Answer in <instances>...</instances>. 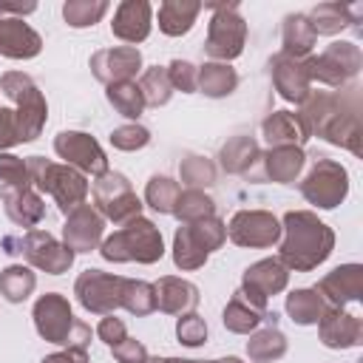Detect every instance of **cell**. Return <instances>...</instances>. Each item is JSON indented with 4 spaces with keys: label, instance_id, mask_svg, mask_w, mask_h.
Listing matches in <instances>:
<instances>
[{
    "label": "cell",
    "instance_id": "obj_52",
    "mask_svg": "<svg viewBox=\"0 0 363 363\" xmlns=\"http://www.w3.org/2000/svg\"><path fill=\"white\" fill-rule=\"evenodd\" d=\"M34 9H37V3H9V0H0V11H3V14H11V17L31 14Z\"/></svg>",
    "mask_w": 363,
    "mask_h": 363
},
{
    "label": "cell",
    "instance_id": "obj_25",
    "mask_svg": "<svg viewBox=\"0 0 363 363\" xmlns=\"http://www.w3.org/2000/svg\"><path fill=\"white\" fill-rule=\"evenodd\" d=\"M264 170H267V179L278 182V184H292L303 164H306V153L303 147H295V145H284V147H269L264 156Z\"/></svg>",
    "mask_w": 363,
    "mask_h": 363
},
{
    "label": "cell",
    "instance_id": "obj_19",
    "mask_svg": "<svg viewBox=\"0 0 363 363\" xmlns=\"http://www.w3.org/2000/svg\"><path fill=\"white\" fill-rule=\"evenodd\" d=\"M269 74H272V85H275L278 96L286 99V102L301 105L312 91V79L306 74L303 60H295V57H286V54L278 51L269 60Z\"/></svg>",
    "mask_w": 363,
    "mask_h": 363
},
{
    "label": "cell",
    "instance_id": "obj_28",
    "mask_svg": "<svg viewBox=\"0 0 363 363\" xmlns=\"http://www.w3.org/2000/svg\"><path fill=\"white\" fill-rule=\"evenodd\" d=\"M201 3L196 0H164L159 6V31L167 37H182L193 28Z\"/></svg>",
    "mask_w": 363,
    "mask_h": 363
},
{
    "label": "cell",
    "instance_id": "obj_26",
    "mask_svg": "<svg viewBox=\"0 0 363 363\" xmlns=\"http://www.w3.org/2000/svg\"><path fill=\"white\" fill-rule=\"evenodd\" d=\"M318 34L312 31L306 14H286L284 26H281V54L295 57V60H306L315 48Z\"/></svg>",
    "mask_w": 363,
    "mask_h": 363
},
{
    "label": "cell",
    "instance_id": "obj_17",
    "mask_svg": "<svg viewBox=\"0 0 363 363\" xmlns=\"http://www.w3.org/2000/svg\"><path fill=\"white\" fill-rule=\"evenodd\" d=\"M142 68V51L136 45H113V48H99L91 57V71L99 82L116 85V82H130Z\"/></svg>",
    "mask_w": 363,
    "mask_h": 363
},
{
    "label": "cell",
    "instance_id": "obj_5",
    "mask_svg": "<svg viewBox=\"0 0 363 363\" xmlns=\"http://www.w3.org/2000/svg\"><path fill=\"white\" fill-rule=\"evenodd\" d=\"M0 91L14 102L20 142H34L48 119V102L37 82L23 71H6L0 77Z\"/></svg>",
    "mask_w": 363,
    "mask_h": 363
},
{
    "label": "cell",
    "instance_id": "obj_35",
    "mask_svg": "<svg viewBox=\"0 0 363 363\" xmlns=\"http://www.w3.org/2000/svg\"><path fill=\"white\" fill-rule=\"evenodd\" d=\"M3 204H6V216L17 227H37L45 218V201L34 187H28L26 193H20V196H14Z\"/></svg>",
    "mask_w": 363,
    "mask_h": 363
},
{
    "label": "cell",
    "instance_id": "obj_11",
    "mask_svg": "<svg viewBox=\"0 0 363 363\" xmlns=\"http://www.w3.org/2000/svg\"><path fill=\"white\" fill-rule=\"evenodd\" d=\"M301 196L320 207V210H335L346 196H349V173L340 162L335 159H318L306 179L301 182Z\"/></svg>",
    "mask_w": 363,
    "mask_h": 363
},
{
    "label": "cell",
    "instance_id": "obj_23",
    "mask_svg": "<svg viewBox=\"0 0 363 363\" xmlns=\"http://www.w3.org/2000/svg\"><path fill=\"white\" fill-rule=\"evenodd\" d=\"M156 289V309H162L164 315H187L199 306V286L176 278V275H164L159 278V284H153Z\"/></svg>",
    "mask_w": 363,
    "mask_h": 363
},
{
    "label": "cell",
    "instance_id": "obj_6",
    "mask_svg": "<svg viewBox=\"0 0 363 363\" xmlns=\"http://www.w3.org/2000/svg\"><path fill=\"white\" fill-rule=\"evenodd\" d=\"M3 252L6 255H23L31 267L48 272V275H62L74 264V250H68L62 241H57L48 230H28L26 235L3 238Z\"/></svg>",
    "mask_w": 363,
    "mask_h": 363
},
{
    "label": "cell",
    "instance_id": "obj_27",
    "mask_svg": "<svg viewBox=\"0 0 363 363\" xmlns=\"http://www.w3.org/2000/svg\"><path fill=\"white\" fill-rule=\"evenodd\" d=\"M357 14H360V6L318 3V6L306 14V20H309V26H312V31H315V34H326V37H332V34L343 31L346 26L357 23Z\"/></svg>",
    "mask_w": 363,
    "mask_h": 363
},
{
    "label": "cell",
    "instance_id": "obj_43",
    "mask_svg": "<svg viewBox=\"0 0 363 363\" xmlns=\"http://www.w3.org/2000/svg\"><path fill=\"white\" fill-rule=\"evenodd\" d=\"M179 179L193 187V190H204L210 184H216V164L207 159V156H199V153H187L182 162H179Z\"/></svg>",
    "mask_w": 363,
    "mask_h": 363
},
{
    "label": "cell",
    "instance_id": "obj_49",
    "mask_svg": "<svg viewBox=\"0 0 363 363\" xmlns=\"http://www.w3.org/2000/svg\"><path fill=\"white\" fill-rule=\"evenodd\" d=\"M20 145V128H17V113L11 108H0V153Z\"/></svg>",
    "mask_w": 363,
    "mask_h": 363
},
{
    "label": "cell",
    "instance_id": "obj_1",
    "mask_svg": "<svg viewBox=\"0 0 363 363\" xmlns=\"http://www.w3.org/2000/svg\"><path fill=\"white\" fill-rule=\"evenodd\" d=\"M335 250V233L309 210H289L281 221L278 261L286 269L309 272L323 264Z\"/></svg>",
    "mask_w": 363,
    "mask_h": 363
},
{
    "label": "cell",
    "instance_id": "obj_24",
    "mask_svg": "<svg viewBox=\"0 0 363 363\" xmlns=\"http://www.w3.org/2000/svg\"><path fill=\"white\" fill-rule=\"evenodd\" d=\"M261 136L267 139L269 147H284V145H295L301 147L309 136L298 119V113L292 111H272L264 122H261Z\"/></svg>",
    "mask_w": 363,
    "mask_h": 363
},
{
    "label": "cell",
    "instance_id": "obj_48",
    "mask_svg": "<svg viewBox=\"0 0 363 363\" xmlns=\"http://www.w3.org/2000/svg\"><path fill=\"white\" fill-rule=\"evenodd\" d=\"M111 352H113V357H116L119 363H145V360H147V349H145V343H139L136 337L119 340L116 346H111Z\"/></svg>",
    "mask_w": 363,
    "mask_h": 363
},
{
    "label": "cell",
    "instance_id": "obj_45",
    "mask_svg": "<svg viewBox=\"0 0 363 363\" xmlns=\"http://www.w3.org/2000/svg\"><path fill=\"white\" fill-rule=\"evenodd\" d=\"M150 142V130L139 122H130V125H119L111 130V145L116 150H139Z\"/></svg>",
    "mask_w": 363,
    "mask_h": 363
},
{
    "label": "cell",
    "instance_id": "obj_30",
    "mask_svg": "<svg viewBox=\"0 0 363 363\" xmlns=\"http://www.w3.org/2000/svg\"><path fill=\"white\" fill-rule=\"evenodd\" d=\"M238 88V74L230 62H204L199 68V79H196V91H201L210 99H221L230 96Z\"/></svg>",
    "mask_w": 363,
    "mask_h": 363
},
{
    "label": "cell",
    "instance_id": "obj_32",
    "mask_svg": "<svg viewBox=\"0 0 363 363\" xmlns=\"http://www.w3.org/2000/svg\"><path fill=\"white\" fill-rule=\"evenodd\" d=\"M264 320H267V312H258L255 306H250V303L241 298L238 289L233 292V298L227 301V306H224V312H221V323H224V329L233 332V335H250V332H255Z\"/></svg>",
    "mask_w": 363,
    "mask_h": 363
},
{
    "label": "cell",
    "instance_id": "obj_10",
    "mask_svg": "<svg viewBox=\"0 0 363 363\" xmlns=\"http://www.w3.org/2000/svg\"><path fill=\"white\" fill-rule=\"evenodd\" d=\"M91 196H94V204H96L99 216L113 221V224H128L136 216H142L139 196L133 193L128 176H122L116 170H108V173L96 176L94 187H91Z\"/></svg>",
    "mask_w": 363,
    "mask_h": 363
},
{
    "label": "cell",
    "instance_id": "obj_51",
    "mask_svg": "<svg viewBox=\"0 0 363 363\" xmlns=\"http://www.w3.org/2000/svg\"><path fill=\"white\" fill-rule=\"evenodd\" d=\"M40 363H91L85 349H62L54 354H45Z\"/></svg>",
    "mask_w": 363,
    "mask_h": 363
},
{
    "label": "cell",
    "instance_id": "obj_12",
    "mask_svg": "<svg viewBox=\"0 0 363 363\" xmlns=\"http://www.w3.org/2000/svg\"><path fill=\"white\" fill-rule=\"evenodd\" d=\"M122 286L125 278L102 269H85L74 281V295L79 306L91 315H113L122 306Z\"/></svg>",
    "mask_w": 363,
    "mask_h": 363
},
{
    "label": "cell",
    "instance_id": "obj_13",
    "mask_svg": "<svg viewBox=\"0 0 363 363\" xmlns=\"http://www.w3.org/2000/svg\"><path fill=\"white\" fill-rule=\"evenodd\" d=\"M286 284H289V269L278 258H261L244 269L238 292L250 306H255L258 312H267L269 295L284 292Z\"/></svg>",
    "mask_w": 363,
    "mask_h": 363
},
{
    "label": "cell",
    "instance_id": "obj_44",
    "mask_svg": "<svg viewBox=\"0 0 363 363\" xmlns=\"http://www.w3.org/2000/svg\"><path fill=\"white\" fill-rule=\"evenodd\" d=\"M108 11V3L105 0H68L62 6V17L71 28H88V26H96Z\"/></svg>",
    "mask_w": 363,
    "mask_h": 363
},
{
    "label": "cell",
    "instance_id": "obj_29",
    "mask_svg": "<svg viewBox=\"0 0 363 363\" xmlns=\"http://www.w3.org/2000/svg\"><path fill=\"white\" fill-rule=\"evenodd\" d=\"M207 255L210 250L204 247L201 235L193 230V224H182L173 235V264L179 269H199L207 264Z\"/></svg>",
    "mask_w": 363,
    "mask_h": 363
},
{
    "label": "cell",
    "instance_id": "obj_40",
    "mask_svg": "<svg viewBox=\"0 0 363 363\" xmlns=\"http://www.w3.org/2000/svg\"><path fill=\"white\" fill-rule=\"evenodd\" d=\"M136 85H139V91H142V96H145V105H150V108H162V105H167L170 96H173V85H170V79H167V68H164V65H150V68H145V71H142V79H139Z\"/></svg>",
    "mask_w": 363,
    "mask_h": 363
},
{
    "label": "cell",
    "instance_id": "obj_39",
    "mask_svg": "<svg viewBox=\"0 0 363 363\" xmlns=\"http://www.w3.org/2000/svg\"><path fill=\"white\" fill-rule=\"evenodd\" d=\"M173 216L182 221V224H190V221H201V218H210L216 216V201L204 193V190H182L179 199H176V207H173Z\"/></svg>",
    "mask_w": 363,
    "mask_h": 363
},
{
    "label": "cell",
    "instance_id": "obj_46",
    "mask_svg": "<svg viewBox=\"0 0 363 363\" xmlns=\"http://www.w3.org/2000/svg\"><path fill=\"white\" fill-rule=\"evenodd\" d=\"M176 337H179V343H184L190 349L201 346L207 340V323H204V318H199L196 312L179 315V320H176Z\"/></svg>",
    "mask_w": 363,
    "mask_h": 363
},
{
    "label": "cell",
    "instance_id": "obj_22",
    "mask_svg": "<svg viewBox=\"0 0 363 363\" xmlns=\"http://www.w3.org/2000/svg\"><path fill=\"white\" fill-rule=\"evenodd\" d=\"M150 26H153V9L147 0H122L113 11L111 31L122 43H142L147 40Z\"/></svg>",
    "mask_w": 363,
    "mask_h": 363
},
{
    "label": "cell",
    "instance_id": "obj_4",
    "mask_svg": "<svg viewBox=\"0 0 363 363\" xmlns=\"http://www.w3.org/2000/svg\"><path fill=\"white\" fill-rule=\"evenodd\" d=\"M26 167H28L31 184L40 193H48L57 201V207L62 210V216H68L71 210L85 204V199H88V179L79 170H74L71 164H57V162H48L43 156H28Z\"/></svg>",
    "mask_w": 363,
    "mask_h": 363
},
{
    "label": "cell",
    "instance_id": "obj_41",
    "mask_svg": "<svg viewBox=\"0 0 363 363\" xmlns=\"http://www.w3.org/2000/svg\"><path fill=\"white\" fill-rule=\"evenodd\" d=\"M182 187L179 182H173L170 176H150L147 187H145V204L156 213H164V216H173V207H176V199H179Z\"/></svg>",
    "mask_w": 363,
    "mask_h": 363
},
{
    "label": "cell",
    "instance_id": "obj_38",
    "mask_svg": "<svg viewBox=\"0 0 363 363\" xmlns=\"http://www.w3.org/2000/svg\"><path fill=\"white\" fill-rule=\"evenodd\" d=\"M105 96L108 102L113 105L116 113L128 116V119H139L145 113V96L139 91V85L130 79V82H116V85H105Z\"/></svg>",
    "mask_w": 363,
    "mask_h": 363
},
{
    "label": "cell",
    "instance_id": "obj_15",
    "mask_svg": "<svg viewBox=\"0 0 363 363\" xmlns=\"http://www.w3.org/2000/svg\"><path fill=\"white\" fill-rule=\"evenodd\" d=\"M227 238L238 247L264 250L281 241V221L269 210H238L227 221Z\"/></svg>",
    "mask_w": 363,
    "mask_h": 363
},
{
    "label": "cell",
    "instance_id": "obj_36",
    "mask_svg": "<svg viewBox=\"0 0 363 363\" xmlns=\"http://www.w3.org/2000/svg\"><path fill=\"white\" fill-rule=\"evenodd\" d=\"M28 187H34V184H31L26 159H20L14 153H0V196H3V201L26 193Z\"/></svg>",
    "mask_w": 363,
    "mask_h": 363
},
{
    "label": "cell",
    "instance_id": "obj_20",
    "mask_svg": "<svg viewBox=\"0 0 363 363\" xmlns=\"http://www.w3.org/2000/svg\"><path fill=\"white\" fill-rule=\"evenodd\" d=\"M318 295L326 301V306H346L360 301L363 295V267L360 264H340L332 272H326L318 281Z\"/></svg>",
    "mask_w": 363,
    "mask_h": 363
},
{
    "label": "cell",
    "instance_id": "obj_47",
    "mask_svg": "<svg viewBox=\"0 0 363 363\" xmlns=\"http://www.w3.org/2000/svg\"><path fill=\"white\" fill-rule=\"evenodd\" d=\"M167 79L173 85V91H182V94H193L196 91V79H199V68L187 60H173L167 65Z\"/></svg>",
    "mask_w": 363,
    "mask_h": 363
},
{
    "label": "cell",
    "instance_id": "obj_3",
    "mask_svg": "<svg viewBox=\"0 0 363 363\" xmlns=\"http://www.w3.org/2000/svg\"><path fill=\"white\" fill-rule=\"evenodd\" d=\"M99 255L105 261H113V264H125V261L156 264L164 255V241H162L159 227L150 218L136 216L133 221L122 224L113 235L102 238Z\"/></svg>",
    "mask_w": 363,
    "mask_h": 363
},
{
    "label": "cell",
    "instance_id": "obj_7",
    "mask_svg": "<svg viewBox=\"0 0 363 363\" xmlns=\"http://www.w3.org/2000/svg\"><path fill=\"white\" fill-rule=\"evenodd\" d=\"M210 9L213 17L207 26L204 54L210 57V62H230L244 54L247 20L238 14V3H216Z\"/></svg>",
    "mask_w": 363,
    "mask_h": 363
},
{
    "label": "cell",
    "instance_id": "obj_42",
    "mask_svg": "<svg viewBox=\"0 0 363 363\" xmlns=\"http://www.w3.org/2000/svg\"><path fill=\"white\" fill-rule=\"evenodd\" d=\"M122 309H128L136 318H145L150 312H156V289L147 281H136V278H125L122 286Z\"/></svg>",
    "mask_w": 363,
    "mask_h": 363
},
{
    "label": "cell",
    "instance_id": "obj_14",
    "mask_svg": "<svg viewBox=\"0 0 363 363\" xmlns=\"http://www.w3.org/2000/svg\"><path fill=\"white\" fill-rule=\"evenodd\" d=\"M54 153L65 164L79 170L82 176H102V173H108V156H105V150L99 147V142L91 133L60 130L54 136Z\"/></svg>",
    "mask_w": 363,
    "mask_h": 363
},
{
    "label": "cell",
    "instance_id": "obj_9",
    "mask_svg": "<svg viewBox=\"0 0 363 363\" xmlns=\"http://www.w3.org/2000/svg\"><path fill=\"white\" fill-rule=\"evenodd\" d=\"M306 74L312 82H323L329 88H343L349 79H354L363 68V54L354 43L337 40L329 43L320 54H309L303 60Z\"/></svg>",
    "mask_w": 363,
    "mask_h": 363
},
{
    "label": "cell",
    "instance_id": "obj_21",
    "mask_svg": "<svg viewBox=\"0 0 363 363\" xmlns=\"http://www.w3.org/2000/svg\"><path fill=\"white\" fill-rule=\"evenodd\" d=\"M43 48V37L23 20L0 11V54L9 60H31Z\"/></svg>",
    "mask_w": 363,
    "mask_h": 363
},
{
    "label": "cell",
    "instance_id": "obj_31",
    "mask_svg": "<svg viewBox=\"0 0 363 363\" xmlns=\"http://www.w3.org/2000/svg\"><path fill=\"white\" fill-rule=\"evenodd\" d=\"M255 159H261V147H258V142H255L252 136H233V139L224 142L221 150H218L221 167H224L227 173H233V176L247 173Z\"/></svg>",
    "mask_w": 363,
    "mask_h": 363
},
{
    "label": "cell",
    "instance_id": "obj_54",
    "mask_svg": "<svg viewBox=\"0 0 363 363\" xmlns=\"http://www.w3.org/2000/svg\"><path fill=\"white\" fill-rule=\"evenodd\" d=\"M216 363H244V360H238V357H221V360H216Z\"/></svg>",
    "mask_w": 363,
    "mask_h": 363
},
{
    "label": "cell",
    "instance_id": "obj_2",
    "mask_svg": "<svg viewBox=\"0 0 363 363\" xmlns=\"http://www.w3.org/2000/svg\"><path fill=\"white\" fill-rule=\"evenodd\" d=\"M31 318H34L37 335L48 343H57L65 349H85L91 343V326L74 318L68 298L60 292L40 295L31 309Z\"/></svg>",
    "mask_w": 363,
    "mask_h": 363
},
{
    "label": "cell",
    "instance_id": "obj_8",
    "mask_svg": "<svg viewBox=\"0 0 363 363\" xmlns=\"http://www.w3.org/2000/svg\"><path fill=\"white\" fill-rule=\"evenodd\" d=\"M360 111V94L357 88L346 91H309V96L301 102L298 119L306 130V136H326V130L343 119L346 113Z\"/></svg>",
    "mask_w": 363,
    "mask_h": 363
},
{
    "label": "cell",
    "instance_id": "obj_16",
    "mask_svg": "<svg viewBox=\"0 0 363 363\" xmlns=\"http://www.w3.org/2000/svg\"><path fill=\"white\" fill-rule=\"evenodd\" d=\"M102 233H105V218L99 216V210L94 204H79L65 216L62 244L74 252H91V250H99Z\"/></svg>",
    "mask_w": 363,
    "mask_h": 363
},
{
    "label": "cell",
    "instance_id": "obj_37",
    "mask_svg": "<svg viewBox=\"0 0 363 363\" xmlns=\"http://www.w3.org/2000/svg\"><path fill=\"white\" fill-rule=\"evenodd\" d=\"M37 286V275L23 264H9L0 269V295L9 303H23Z\"/></svg>",
    "mask_w": 363,
    "mask_h": 363
},
{
    "label": "cell",
    "instance_id": "obj_50",
    "mask_svg": "<svg viewBox=\"0 0 363 363\" xmlns=\"http://www.w3.org/2000/svg\"><path fill=\"white\" fill-rule=\"evenodd\" d=\"M96 337H99L102 343H108V346H116L119 340L128 337V329H125V323H122L116 315H105V318L99 320V326H96Z\"/></svg>",
    "mask_w": 363,
    "mask_h": 363
},
{
    "label": "cell",
    "instance_id": "obj_18",
    "mask_svg": "<svg viewBox=\"0 0 363 363\" xmlns=\"http://www.w3.org/2000/svg\"><path fill=\"white\" fill-rule=\"evenodd\" d=\"M318 335L326 349H352L363 340V323L346 306H326L318 320Z\"/></svg>",
    "mask_w": 363,
    "mask_h": 363
},
{
    "label": "cell",
    "instance_id": "obj_53",
    "mask_svg": "<svg viewBox=\"0 0 363 363\" xmlns=\"http://www.w3.org/2000/svg\"><path fill=\"white\" fill-rule=\"evenodd\" d=\"M145 363H216V360H182V357H147Z\"/></svg>",
    "mask_w": 363,
    "mask_h": 363
},
{
    "label": "cell",
    "instance_id": "obj_34",
    "mask_svg": "<svg viewBox=\"0 0 363 363\" xmlns=\"http://www.w3.org/2000/svg\"><path fill=\"white\" fill-rule=\"evenodd\" d=\"M286 315L298 323V326H312L320 320L323 309H326V301L318 295V289H292L286 295Z\"/></svg>",
    "mask_w": 363,
    "mask_h": 363
},
{
    "label": "cell",
    "instance_id": "obj_33",
    "mask_svg": "<svg viewBox=\"0 0 363 363\" xmlns=\"http://www.w3.org/2000/svg\"><path fill=\"white\" fill-rule=\"evenodd\" d=\"M247 354L252 363H272V360H281L286 354V337L278 326H264V329H255L250 332V340H247Z\"/></svg>",
    "mask_w": 363,
    "mask_h": 363
}]
</instances>
